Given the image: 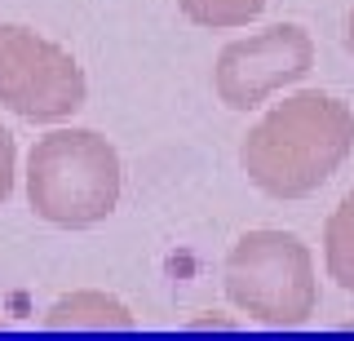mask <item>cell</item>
Instances as JSON below:
<instances>
[{
    "instance_id": "1",
    "label": "cell",
    "mask_w": 354,
    "mask_h": 341,
    "mask_svg": "<svg viewBox=\"0 0 354 341\" xmlns=\"http://www.w3.org/2000/svg\"><path fill=\"white\" fill-rule=\"evenodd\" d=\"M354 151V111L332 93H297L243 138L239 164L261 195L306 200Z\"/></svg>"
},
{
    "instance_id": "2",
    "label": "cell",
    "mask_w": 354,
    "mask_h": 341,
    "mask_svg": "<svg viewBox=\"0 0 354 341\" xmlns=\"http://www.w3.org/2000/svg\"><path fill=\"white\" fill-rule=\"evenodd\" d=\"M27 200L36 217L66 230L97 226L120 204V156L88 129H58L27 156Z\"/></svg>"
},
{
    "instance_id": "3",
    "label": "cell",
    "mask_w": 354,
    "mask_h": 341,
    "mask_svg": "<svg viewBox=\"0 0 354 341\" xmlns=\"http://www.w3.org/2000/svg\"><path fill=\"white\" fill-rule=\"evenodd\" d=\"M226 297L261 324L297 328L319 306L315 257L288 230H248L226 257Z\"/></svg>"
},
{
    "instance_id": "4",
    "label": "cell",
    "mask_w": 354,
    "mask_h": 341,
    "mask_svg": "<svg viewBox=\"0 0 354 341\" xmlns=\"http://www.w3.org/2000/svg\"><path fill=\"white\" fill-rule=\"evenodd\" d=\"M0 107L53 125L84 107V71L62 45L27 27H0Z\"/></svg>"
},
{
    "instance_id": "5",
    "label": "cell",
    "mask_w": 354,
    "mask_h": 341,
    "mask_svg": "<svg viewBox=\"0 0 354 341\" xmlns=\"http://www.w3.org/2000/svg\"><path fill=\"white\" fill-rule=\"evenodd\" d=\"M315 67V40L306 27L279 23L248 40H230L217 58L213 89L230 111H252L283 84H297Z\"/></svg>"
},
{
    "instance_id": "6",
    "label": "cell",
    "mask_w": 354,
    "mask_h": 341,
    "mask_svg": "<svg viewBox=\"0 0 354 341\" xmlns=\"http://www.w3.org/2000/svg\"><path fill=\"white\" fill-rule=\"evenodd\" d=\"M44 324L49 328H133V315L102 293H75L53 306Z\"/></svg>"
},
{
    "instance_id": "7",
    "label": "cell",
    "mask_w": 354,
    "mask_h": 341,
    "mask_svg": "<svg viewBox=\"0 0 354 341\" xmlns=\"http://www.w3.org/2000/svg\"><path fill=\"white\" fill-rule=\"evenodd\" d=\"M324 257H328V275H332V279H337L346 293H354V186L346 191V200L337 204V213L328 217Z\"/></svg>"
},
{
    "instance_id": "8",
    "label": "cell",
    "mask_w": 354,
    "mask_h": 341,
    "mask_svg": "<svg viewBox=\"0 0 354 341\" xmlns=\"http://www.w3.org/2000/svg\"><path fill=\"white\" fill-rule=\"evenodd\" d=\"M177 5L195 27L226 31V27H248L266 9V0H177Z\"/></svg>"
},
{
    "instance_id": "9",
    "label": "cell",
    "mask_w": 354,
    "mask_h": 341,
    "mask_svg": "<svg viewBox=\"0 0 354 341\" xmlns=\"http://www.w3.org/2000/svg\"><path fill=\"white\" fill-rule=\"evenodd\" d=\"M14 160H18V151H14V133L0 125V204L14 195Z\"/></svg>"
},
{
    "instance_id": "10",
    "label": "cell",
    "mask_w": 354,
    "mask_h": 341,
    "mask_svg": "<svg viewBox=\"0 0 354 341\" xmlns=\"http://www.w3.org/2000/svg\"><path fill=\"white\" fill-rule=\"evenodd\" d=\"M346 49H350V58H354V9H350V23H346Z\"/></svg>"
}]
</instances>
